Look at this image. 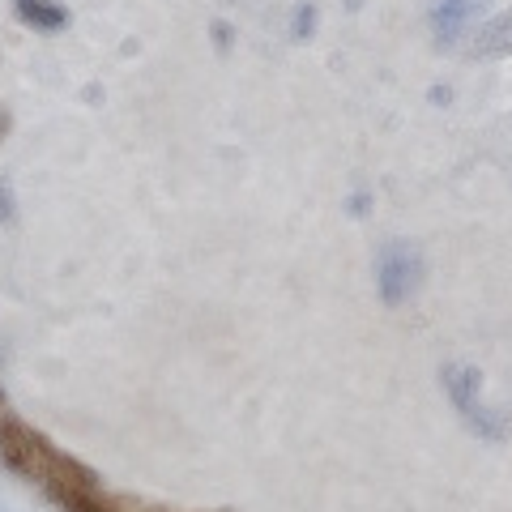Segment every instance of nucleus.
<instances>
[{
	"mask_svg": "<svg viewBox=\"0 0 512 512\" xmlns=\"http://www.w3.org/2000/svg\"><path fill=\"white\" fill-rule=\"evenodd\" d=\"M0 466L39 487L60 512H116L99 474L13 414H0Z\"/></svg>",
	"mask_w": 512,
	"mask_h": 512,
	"instance_id": "nucleus-1",
	"label": "nucleus"
},
{
	"mask_svg": "<svg viewBox=\"0 0 512 512\" xmlns=\"http://www.w3.org/2000/svg\"><path fill=\"white\" fill-rule=\"evenodd\" d=\"M440 380H444L448 402H453V410L461 414V423H466L478 440L500 444L504 440V419L483 402V372L470 367V363H448L440 372Z\"/></svg>",
	"mask_w": 512,
	"mask_h": 512,
	"instance_id": "nucleus-2",
	"label": "nucleus"
},
{
	"mask_svg": "<svg viewBox=\"0 0 512 512\" xmlns=\"http://www.w3.org/2000/svg\"><path fill=\"white\" fill-rule=\"evenodd\" d=\"M423 252L419 244H410V239H389V244H380L376 252V295L384 308H402L419 295L423 286Z\"/></svg>",
	"mask_w": 512,
	"mask_h": 512,
	"instance_id": "nucleus-3",
	"label": "nucleus"
},
{
	"mask_svg": "<svg viewBox=\"0 0 512 512\" xmlns=\"http://www.w3.org/2000/svg\"><path fill=\"white\" fill-rule=\"evenodd\" d=\"M474 13H478V0H436V9H431V30H436L440 43H457Z\"/></svg>",
	"mask_w": 512,
	"mask_h": 512,
	"instance_id": "nucleus-4",
	"label": "nucleus"
},
{
	"mask_svg": "<svg viewBox=\"0 0 512 512\" xmlns=\"http://www.w3.org/2000/svg\"><path fill=\"white\" fill-rule=\"evenodd\" d=\"M13 13L18 22L39 30V35H56V30L69 26V9L56 5V0H13Z\"/></svg>",
	"mask_w": 512,
	"mask_h": 512,
	"instance_id": "nucleus-5",
	"label": "nucleus"
},
{
	"mask_svg": "<svg viewBox=\"0 0 512 512\" xmlns=\"http://www.w3.org/2000/svg\"><path fill=\"white\" fill-rule=\"evenodd\" d=\"M312 30H316V9L299 5L295 18H291V39H312Z\"/></svg>",
	"mask_w": 512,
	"mask_h": 512,
	"instance_id": "nucleus-6",
	"label": "nucleus"
},
{
	"mask_svg": "<svg viewBox=\"0 0 512 512\" xmlns=\"http://www.w3.org/2000/svg\"><path fill=\"white\" fill-rule=\"evenodd\" d=\"M9 218H13V192L5 180H0V222H9Z\"/></svg>",
	"mask_w": 512,
	"mask_h": 512,
	"instance_id": "nucleus-7",
	"label": "nucleus"
},
{
	"mask_svg": "<svg viewBox=\"0 0 512 512\" xmlns=\"http://www.w3.org/2000/svg\"><path fill=\"white\" fill-rule=\"evenodd\" d=\"M5 133H9V116L0 111V141H5Z\"/></svg>",
	"mask_w": 512,
	"mask_h": 512,
	"instance_id": "nucleus-8",
	"label": "nucleus"
},
{
	"mask_svg": "<svg viewBox=\"0 0 512 512\" xmlns=\"http://www.w3.org/2000/svg\"><path fill=\"white\" fill-rule=\"evenodd\" d=\"M0 406H5V389H0Z\"/></svg>",
	"mask_w": 512,
	"mask_h": 512,
	"instance_id": "nucleus-9",
	"label": "nucleus"
},
{
	"mask_svg": "<svg viewBox=\"0 0 512 512\" xmlns=\"http://www.w3.org/2000/svg\"><path fill=\"white\" fill-rule=\"evenodd\" d=\"M0 512H5V508H0Z\"/></svg>",
	"mask_w": 512,
	"mask_h": 512,
	"instance_id": "nucleus-10",
	"label": "nucleus"
}]
</instances>
